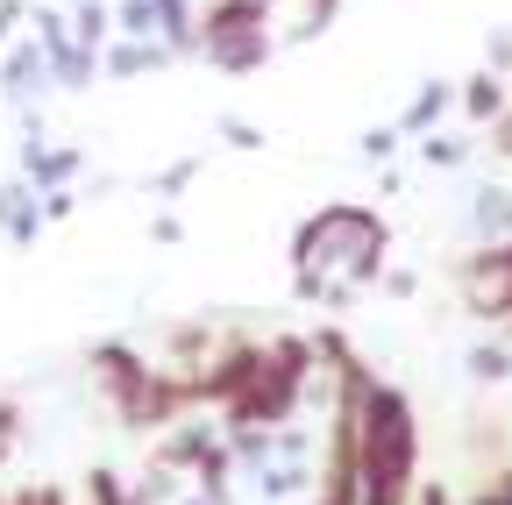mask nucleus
I'll return each mask as SVG.
<instances>
[{
	"instance_id": "nucleus-1",
	"label": "nucleus",
	"mask_w": 512,
	"mask_h": 505,
	"mask_svg": "<svg viewBox=\"0 0 512 505\" xmlns=\"http://www.w3.org/2000/svg\"><path fill=\"white\" fill-rule=\"evenodd\" d=\"M292 257H299V292L320 299V306H342L356 299L377 264H384V221L363 214V207H320L299 242H292Z\"/></svg>"
},
{
	"instance_id": "nucleus-2",
	"label": "nucleus",
	"mask_w": 512,
	"mask_h": 505,
	"mask_svg": "<svg viewBox=\"0 0 512 505\" xmlns=\"http://www.w3.org/2000/svg\"><path fill=\"white\" fill-rule=\"evenodd\" d=\"M413 406L392 385H363L356 392V498L363 505H406L413 498Z\"/></svg>"
},
{
	"instance_id": "nucleus-3",
	"label": "nucleus",
	"mask_w": 512,
	"mask_h": 505,
	"mask_svg": "<svg viewBox=\"0 0 512 505\" xmlns=\"http://www.w3.org/2000/svg\"><path fill=\"white\" fill-rule=\"evenodd\" d=\"M43 72H50V65H43V43H15L8 57H0V86H8L15 100H29V93L43 86Z\"/></svg>"
},
{
	"instance_id": "nucleus-4",
	"label": "nucleus",
	"mask_w": 512,
	"mask_h": 505,
	"mask_svg": "<svg viewBox=\"0 0 512 505\" xmlns=\"http://www.w3.org/2000/svg\"><path fill=\"white\" fill-rule=\"evenodd\" d=\"M0 228H8V242H36L43 207H36V193H29V185H0Z\"/></svg>"
},
{
	"instance_id": "nucleus-5",
	"label": "nucleus",
	"mask_w": 512,
	"mask_h": 505,
	"mask_svg": "<svg viewBox=\"0 0 512 505\" xmlns=\"http://www.w3.org/2000/svg\"><path fill=\"white\" fill-rule=\"evenodd\" d=\"M22 171H29V185H43V193H50V185H64V178L79 171V150H43V143H22Z\"/></svg>"
},
{
	"instance_id": "nucleus-6",
	"label": "nucleus",
	"mask_w": 512,
	"mask_h": 505,
	"mask_svg": "<svg viewBox=\"0 0 512 505\" xmlns=\"http://www.w3.org/2000/svg\"><path fill=\"white\" fill-rule=\"evenodd\" d=\"M463 107H470L477 121H491V114L505 107V79H498V72H484V79H470V93H463Z\"/></svg>"
},
{
	"instance_id": "nucleus-7",
	"label": "nucleus",
	"mask_w": 512,
	"mask_h": 505,
	"mask_svg": "<svg viewBox=\"0 0 512 505\" xmlns=\"http://www.w3.org/2000/svg\"><path fill=\"white\" fill-rule=\"evenodd\" d=\"M150 65H164L157 43H121V50L107 57V72H121V79H136V72H150Z\"/></svg>"
},
{
	"instance_id": "nucleus-8",
	"label": "nucleus",
	"mask_w": 512,
	"mask_h": 505,
	"mask_svg": "<svg viewBox=\"0 0 512 505\" xmlns=\"http://www.w3.org/2000/svg\"><path fill=\"white\" fill-rule=\"evenodd\" d=\"M441 107H448V93H441V86H427V93L413 100V114H406V129H413V136H420V129H434V114H441Z\"/></svg>"
},
{
	"instance_id": "nucleus-9",
	"label": "nucleus",
	"mask_w": 512,
	"mask_h": 505,
	"mask_svg": "<svg viewBox=\"0 0 512 505\" xmlns=\"http://www.w3.org/2000/svg\"><path fill=\"white\" fill-rule=\"evenodd\" d=\"M505 363H512L505 349H477V356H470V370H477V377H505Z\"/></svg>"
},
{
	"instance_id": "nucleus-10",
	"label": "nucleus",
	"mask_w": 512,
	"mask_h": 505,
	"mask_svg": "<svg viewBox=\"0 0 512 505\" xmlns=\"http://www.w3.org/2000/svg\"><path fill=\"white\" fill-rule=\"evenodd\" d=\"M420 150H427V164H456L463 157V143H420Z\"/></svg>"
},
{
	"instance_id": "nucleus-11",
	"label": "nucleus",
	"mask_w": 512,
	"mask_h": 505,
	"mask_svg": "<svg viewBox=\"0 0 512 505\" xmlns=\"http://www.w3.org/2000/svg\"><path fill=\"white\" fill-rule=\"evenodd\" d=\"M15 22H22V0H0V43L15 36Z\"/></svg>"
}]
</instances>
